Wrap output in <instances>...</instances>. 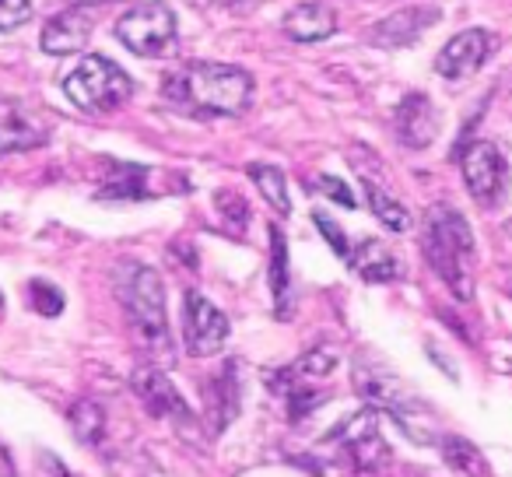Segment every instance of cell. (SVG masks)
<instances>
[{
	"mask_svg": "<svg viewBox=\"0 0 512 477\" xmlns=\"http://www.w3.org/2000/svg\"><path fill=\"white\" fill-rule=\"evenodd\" d=\"M165 102L186 116H242L253 106V78L232 64H190L162 88Z\"/></svg>",
	"mask_w": 512,
	"mask_h": 477,
	"instance_id": "1",
	"label": "cell"
},
{
	"mask_svg": "<svg viewBox=\"0 0 512 477\" xmlns=\"http://www.w3.org/2000/svg\"><path fill=\"white\" fill-rule=\"evenodd\" d=\"M421 250L432 271L446 281V288L460 302L474 299V232L456 207H432L421 232Z\"/></svg>",
	"mask_w": 512,
	"mask_h": 477,
	"instance_id": "2",
	"label": "cell"
},
{
	"mask_svg": "<svg viewBox=\"0 0 512 477\" xmlns=\"http://www.w3.org/2000/svg\"><path fill=\"white\" fill-rule=\"evenodd\" d=\"M116 295H120L141 341L151 351L169 358V313H165V285L158 278V271H151L144 264H123L120 278H116Z\"/></svg>",
	"mask_w": 512,
	"mask_h": 477,
	"instance_id": "3",
	"label": "cell"
},
{
	"mask_svg": "<svg viewBox=\"0 0 512 477\" xmlns=\"http://www.w3.org/2000/svg\"><path fill=\"white\" fill-rule=\"evenodd\" d=\"M67 99L74 102L85 113H113L134 92V81L123 71L120 64H113L109 57H99V53H88L81 57V64L67 74L64 81Z\"/></svg>",
	"mask_w": 512,
	"mask_h": 477,
	"instance_id": "4",
	"label": "cell"
},
{
	"mask_svg": "<svg viewBox=\"0 0 512 477\" xmlns=\"http://www.w3.org/2000/svg\"><path fill=\"white\" fill-rule=\"evenodd\" d=\"M116 36L137 57H172L179 43L176 15L162 0H144L116 22Z\"/></svg>",
	"mask_w": 512,
	"mask_h": 477,
	"instance_id": "5",
	"label": "cell"
},
{
	"mask_svg": "<svg viewBox=\"0 0 512 477\" xmlns=\"http://www.w3.org/2000/svg\"><path fill=\"white\" fill-rule=\"evenodd\" d=\"M463 183L481 207H498L509 190V165L491 141H474L460 155Z\"/></svg>",
	"mask_w": 512,
	"mask_h": 477,
	"instance_id": "6",
	"label": "cell"
},
{
	"mask_svg": "<svg viewBox=\"0 0 512 477\" xmlns=\"http://www.w3.org/2000/svg\"><path fill=\"white\" fill-rule=\"evenodd\" d=\"M183 334L186 351L197 358H211L228 341V316L214 302H207L200 292H186L183 299Z\"/></svg>",
	"mask_w": 512,
	"mask_h": 477,
	"instance_id": "7",
	"label": "cell"
},
{
	"mask_svg": "<svg viewBox=\"0 0 512 477\" xmlns=\"http://www.w3.org/2000/svg\"><path fill=\"white\" fill-rule=\"evenodd\" d=\"M130 386H134L141 404L148 407L155 418H169V421H176V425H190L193 421V411H190V404H186V397L176 390V383H172L162 369H155V365L134 369Z\"/></svg>",
	"mask_w": 512,
	"mask_h": 477,
	"instance_id": "8",
	"label": "cell"
},
{
	"mask_svg": "<svg viewBox=\"0 0 512 477\" xmlns=\"http://www.w3.org/2000/svg\"><path fill=\"white\" fill-rule=\"evenodd\" d=\"M491 53V39L484 29H463L460 36H453L435 57V71L442 74L446 81H467L474 78L477 71L484 67Z\"/></svg>",
	"mask_w": 512,
	"mask_h": 477,
	"instance_id": "9",
	"label": "cell"
},
{
	"mask_svg": "<svg viewBox=\"0 0 512 477\" xmlns=\"http://www.w3.org/2000/svg\"><path fill=\"white\" fill-rule=\"evenodd\" d=\"M46 141H50V130L25 102L0 99V155L43 148Z\"/></svg>",
	"mask_w": 512,
	"mask_h": 477,
	"instance_id": "10",
	"label": "cell"
},
{
	"mask_svg": "<svg viewBox=\"0 0 512 477\" xmlns=\"http://www.w3.org/2000/svg\"><path fill=\"white\" fill-rule=\"evenodd\" d=\"M442 18L439 8H428V4H418V8H404L393 11L390 18L372 25L369 43L379 46V50H400V46H411L432 29L435 22Z\"/></svg>",
	"mask_w": 512,
	"mask_h": 477,
	"instance_id": "11",
	"label": "cell"
},
{
	"mask_svg": "<svg viewBox=\"0 0 512 477\" xmlns=\"http://www.w3.org/2000/svg\"><path fill=\"white\" fill-rule=\"evenodd\" d=\"M393 127H397V141L404 148H428L439 137V109L432 106L428 95L414 92L397 106Z\"/></svg>",
	"mask_w": 512,
	"mask_h": 477,
	"instance_id": "12",
	"label": "cell"
},
{
	"mask_svg": "<svg viewBox=\"0 0 512 477\" xmlns=\"http://www.w3.org/2000/svg\"><path fill=\"white\" fill-rule=\"evenodd\" d=\"M92 32H95V25L88 11L67 8L46 22L43 36H39V46H43V53H50V57H74V53H81L88 46Z\"/></svg>",
	"mask_w": 512,
	"mask_h": 477,
	"instance_id": "13",
	"label": "cell"
},
{
	"mask_svg": "<svg viewBox=\"0 0 512 477\" xmlns=\"http://www.w3.org/2000/svg\"><path fill=\"white\" fill-rule=\"evenodd\" d=\"M285 32L295 43H323L337 32V15L323 0H309L285 15Z\"/></svg>",
	"mask_w": 512,
	"mask_h": 477,
	"instance_id": "14",
	"label": "cell"
},
{
	"mask_svg": "<svg viewBox=\"0 0 512 477\" xmlns=\"http://www.w3.org/2000/svg\"><path fill=\"white\" fill-rule=\"evenodd\" d=\"M348 264L355 267V274H362L365 281H372V285H386V281L400 278V260L393 257L379 239H362V243L351 246Z\"/></svg>",
	"mask_w": 512,
	"mask_h": 477,
	"instance_id": "15",
	"label": "cell"
},
{
	"mask_svg": "<svg viewBox=\"0 0 512 477\" xmlns=\"http://www.w3.org/2000/svg\"><path fill=\"white\" fill-rule=\"evenodd\" d=\"M204 397H207V411L214 418V428L221 432V428L232 425V418L239 414V369H235V362H228L221 369V376H214L207 383Z\"/></svg>",
	"mask_w": 512,
	"mask_h": 477,
	"instance_id": "16",
	"label": "cell"
},
{
	"mask_svg": "<svg viewBox=\"0 0 512 477\" xmlns=\"http://www.w3.org/2000/svg\"><path fill=\"white\" fill-rule=\"evenodd\" d=\"M271 292H274V313L281 320L292 316V267H288V243L278 225H271Z\"/></svg>",
	"mask_w": 512,
	"mask_h": 477,
	"instance_id": "17",
	"label": "cell"
},
{
	"mask_svg": "<svg viewBox=\"0 0 512 477\" xmlns=\"http://www.w3.org/2000/svg\"><path fill=\"white\" fill-rule=\"evenodd\" d=\"M442 460L456 477H488V460L484 453L463 435H446L442 439Z\"/></svg>",
	"mask_w": 512,
	"mask_h": 477,
	"instance_id": "18",
	"label": "cell"
},
{
	"mask_svg": "<svg viewBox=\"0 0 512 477\" xmlns=\"http://www.w3.org/2000/svg\"><path fill=\"white\" fill-rule=\"evenodd\" d=\"M249 179L256 183V190L264 193V200L274 207L278 214L292 211V197H288V183H285V172L278 165H264V162H253L249 165Z\"/></svg>",
	"mask_w": 512,
	"mask_h": 477,
	"instance_id": "19",
	"label": "cell"
},
{
	"mask_svg": "<svg viewBox=\"0 0 512 477\" xmlns=\"http://www.w3.org/2000/svg\"><path fill=\"white\" fill-rule=\"evenodd\" d=\"M365 197H369L372 214H376V218L383 221V225L390 228V232H407V228L414 225L411 211H407V207L400 204L397 197H390V193H386L383 186H376V183H369V179H365Z\"/></svg>",
	"mask_w": 512,
	"mask_h": 477,
	"instance_id": "20",
	"label": "cell"
},
{
	"mask_svg": "<svg viewBox=\"0 0 512 477\" xmlns=\"http://www.w3.org/2000/svg\"><path fill=\"white\" fill-rule=\"evenodd\" d=\"M67 421H71L74 435H78L85 446H99L106 439V411H102L95 400H78V404L67 411Z\"/></svg>",
	"mask_w": 512,
	"mask_h": 477,
	"instance_id": "21",
	"label": "cell"
},
{
	"mask_svg": "<svg viewBox=\"0 0 512 477\" xmlns=\"http://www.w3.org/2000/svg\"><path fill=\"white\" fill-rule=\"evenodd\" d=\"M344 449H348L351 463H355L358 470H365V474H376V470H383L386 463H390V446H386L379 432L362 435V439L348 442Z\"/></svg>",
	"mask_w": 512,
	"mask_h": 477,
	"instance_id": "22",
	"label": "cell"
},
{
	"mask_svg": "<svg viewBox=\"0 0 512 477\" xmlns=\"http://www.w3.org/2000/svg\"><path fill=\"white\" fill-rule=\"evenodd\" d=\"M113 172L120 179H109L106 183V190L99 193V197H127V200H134V197H144V190H141V179L148 176V169H137V165H123V162H116L113 165Z\"/></svg>",
	"mask_w": 512,
	"mask_h": 477,
	"instance_id": "23",
	"label": "cell"
},
{
	"mask_svg": "<svg viewBox=\"0 0 512 477\" xmlns=\"http://www.w3.org/2000/svg\"><path fill=\"white\" fill-rule=\"evenodd\" d=\"M337 369V351L327 348V344H320V348L306 351V355L299 358V365H295V372L299 376H330V372Z\"/></svg>",
	"mask_w": 512,
	"mask_h": 477,
	"instance_id": "24",
	"label": "cell"
},
{
	"mask_svg": "<svg viewBox=\"0 0 512 477\" xmlns=\"http://www.w3.org/2000/svg\"><path fill=\"white\" fill-rule=\"evenodd\" d=\"M214 204H218V211H221V221H225L235 235L249 225V207H246V200H242L239 193H228V190L218 193V197H214Z\"/></svg>",
	"mask_w": 512,
	"mask_h": 477,
	"instance_id": "25",
	"label": "cell"
},
{
	"mask_svg": "<svg viewBox=\"0 0 512 477\" xmlns=\"http://www.w3.org/2000/svg\"><path fill=\"white\" fill-rule=\"evenodd\" d=\"M29 295H32V306H36V313H43V316H60V313H64V292H60V288H53L50 281H32Z\"/></svg>",
	"mask_w": 512,
	"mask_h": 477,
	"instance_id": "26",
	"label": "cell"
},
{
	"mask_svg": "<svg viewBox=\"0 0 512 477\" xmlns=\"http://www.w3.org/2000/svg\"><path fill=\"white\" fill-rule=\"evenodd\" d=\"M32 18V0H0V32L22 29Z\"/></svg>",
	"mask_w": 512,
	"mask_h": 477,
	"instance_id": "27",
	"label": "cell"
},
{
	"mask_svg": "<svg viewBox=\"0 0 512 477\" xmlns=\"http://www.w3.org/2000/svg\"><path fill=\"white\" fill-rule=\"evenodd\" d=\"M316 228H320L323 235H327V243L334 246V253L341 260H348L351 257V243H348V235L341 232V225H334V221L327 218L323 211H316Z\"/></svg>",
	"mask_w": 512,
	"mask_h": 477,
	"instance_id": "28",
	"label": "cell"
},
{
	"mask_svg": "<svg viewBox=\"0 0 512 477\" xmlns=\"http://www.w3.org/2000/svg\"><path fill=\"white\" fill-rule=\"evenodd\" d=\"M320 190L327 193L330 200H337V204H344V207H355V204H358L355 193H351L348 186H344L341 179H334V176H320Z\"/></svg>",
	"mask_w": 512,
	"mask_h": 477,
	"instance_id": "29",
	"label": "cell"
},
{
	"mask_svg": "<svg viewBox=\"0 0 512 477\" xmlns=\"http://www.w3.org/2000/svg\"><path fill=\"white\" fill-rule=\"evenodd\" d=\"M39 474H43V477H71V474H67V467H64V460H60V456H53V453H39Z\"/></svg>",
	"mask_w": 512,
	"mask_h": 477,
	"instance_id": "30",
	"label": "cell"
},
{
	"mask_svg": "<svg viewBox=\"0 0 512 477\" xmlns=\"http://www.w3.org/2000/svg\"><path fill=\"white\" fill-rule=\"evenodd\" d=\"M0 477H18L15 463H11V456H8V449H4V446H0Z\"/></svg>",
	"mask_w": 512,
	"mask_h": 477,
	"instance_id": "31",
	"label": "cell"
},
{
	"mask_svg": "<svg viewBox=\"0 0 512 477\" xmlns=\"http://www.w3.org/2000/svg\"><path fill=\"white\" fill-rule=\"evenodd\" d=\"M0 306H4V295H0Z\"/></svg>",
	"mask_w": 512,
	"mask_h": 477,
	"instance_id": "32",
	"label": "cell"
}]
</instances>
